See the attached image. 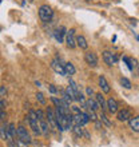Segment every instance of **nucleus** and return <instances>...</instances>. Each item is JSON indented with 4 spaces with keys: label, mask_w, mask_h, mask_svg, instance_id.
I'll return each instance as SVG.
<instances>
[{
    "label": "nucleus",
    "mask_w": 139,
    "mask_h": 147,
    "mask_svg": "<svg viewBox=\"0 0 139 147\" xmlns=\"http://www.w3.org/2000/svg\"><path fill=\"white\" fill-rule=\"evenodd\" d=\"M26 119L30 123V127H31V130L34 131L35 135H40L42 134V128H40V120H39L38 112L34 111V110H30Z\"/></svg>",
    "instance_id": "nucleus-1"
},
{
    "label": "nucleus",
    "mask_w": 139,
    "mask_h": 147,
    "mask_svg": "<svg viewBox=\"0 0 139 147\" xmlns=\"http://www.w3.org/2000/svg\"><path fill=\"white\" fill-rule=\"evenodd\" d=\"M52 16H54V11H52V8L48 4H43V5L39 7V18H40V20L43 23L51 22Z\"/></svg>",
    "instance_id": "nucleus-2"
},
{
    "label": "nucleus",
    "mask_w": 139,
    "mask_h": 147,
    "mask_svg": "<svg viewBox=\"0 0 139 147\" xmlns=\"http://www.w3.org/2000/svg\"><path fill=\"white\" fill-rule=\"evenodd\" d=\"M51 67H52V70L55 71L56 74L59 75H62V76H68V74H67L66 68H64V64L60 63V59H54L52 62H51Z\"/></svg>",
    "instance_id": "nucleus-3"
},
{
    "label": "nucleus",
    "mask_w": 139,
    "mask_h": 147,
    "mask_svg": "<svg viewBox=\"0 0 139 147\" xmlns=\"http://www.w3.org/2000/svg\"><path fill=\"white\" fill-rule=\"evenodd\" d=\"M103 62L106 63L108 67H112L114 64L118 63V56H116V54H112L111 51H104L103 52Z\"/></svg>",
    "instance_id": "nucleus-4"
},
{
    "label": "nucleus",
    "mask_w": 139,
    "mask_h": 147,
    "mask_svg": "<svg viewBox=\"0 0 139 147\" xmlns=\"http://www.w3.org/2000/svg\"><path fill=\"white\" fill-rule=\"evenodd\" d=\"M18 138L22 140H24V142H27L28 144L32 142V138L31 135L28 134L27 128L24 127V126H18Z\"/></svg>",
    "instance_id": "nucleus-5"
},
{
    "label": "nucleus",
    "mask_w": 139,
    "mask_h": 147,
    "mask_svg": "<svg viewBox=\"0 0 139 147\" xmlns=\"http://www.w3.org/2000/svg\"><path fill=\"white\" fill-rule=\"evenodd\" d=\"M46 115H47V118H48V123L51 124V127H52V128H56V130H58L59 124H58V119H56V114H55L54 110L50 109V107H47Z\"/></svg>",
    "instance_id": "nucleus-6"
},
{
    "label": "nucleus",
    "mask_w": 139,
    "mask_h": 147,
    "mask_svg": "<svg viewBox=\"0 0 139 147\" xmlns=\"http://www.w3.org/2000/svg\"><path fill=\"white\" fill-rule=\"evenodd\" d=\"M66 44L68 48H75L78 46L76 44V38H75V30L71 28L70 31H67L66 35Z\"/></svg>",
    "instance_id": "nucleus-7"
},
{
    "label": "nucleus",
    "mask_w": 139,
    "mask_h": 147,
    "mask_svg": "<svg viewBox=\"0 0 139 147\" xmlns=\"http://www.w3.org/2000/svg\"><path fill=\"white\" fill-rule=\"evenodd\" d=\"M84 60L90 67H96L98 66V58L92 51H87L84 54Z\"/></svg>",
    "instance_id": "nucleus-8"
},
{
    "label": "nucleus",
    "mask_w": 139,
    "mask_h": 147,
    "mask_svg": "<svg viewBox=\"0 0 139 147\" xmlns=\"http://www.w3.org/2000/svg\"><path fill=\"white\" fill-rule=\"evenodd\" d=\"M131 118V112L127 109H122L116 112V119L120 120V122H128Z\"/></svg>",
    "instance_id": "nucleus-9"
},
{
    "label": "nucleus",
    "mask_w": 139,
    "mask_h": 147,
    "mask_svg": "<svg viewBox=\"0 0 139 147\" xmlns=\"http://www.w3.org/2000/svg\"><path fill=\"white\" fill-rule=\"evenodd\" d=\"M67 35V30L64 27H59V28H56L55 30V32H54V36H55V39L58 40L59 43H63V42H66V39H64V36Z\"/></svg>",
    "instance_id": "nucleus-10"
},
{
    "label": "nucleus",
    "mask_w": 139,
    "mask_h": 147,
    "mask_svg": "<svg viewBox=\"0 0 139 147\" xmlns=\"http://www.w3.org/2000/svg\"><path fill=\"white\" fill-rule=\"evenodd\" d=\"M107 110L111 114H116V112L119 111V106H118V102L114 99V98H110L107 100Z\"/></svg>",
    "instance_id": "nucleus-11"
},
{
    "label": "nucleus",
    "mask_w": 139,
    "mask_h": 147,
    "mask_svg": "<svg viewBox=\"0 0 139 147\" xmlns=\"http://www.w3.org/2000/svg\"><path fill=\"white\" fill-rule=\"evenodd\" d=\"M99 87H101L102 92H104V94H108L110 91H111V87H110L108 82L106 80V78H104L103 75H101V76H99Z\"/></svg>",
    "instance_id": "nucleus-12"
},
{
    "label": "nucleus",
    "mask_w": 139,
    "mask_h": 147,
    "mask_svg": "<svg viewBox=\"0 0 139 147\" xmlns=\"http://www.w3.org/2000/svg\"><path fill=\"white\" fill-rule=\"evenodd\" d=\"M128 126L132 131L139 132V116H131L128 120Z\"/></svg>",
    "instance_id": "nucleus-13"
},
{
    "label": "nucleus",
    "mask_w": 139,
    "mask_h": 147,
    "mask_svg": "<svg viewBox=\"0 0 139 147\" xmlns=\"http://www.w3.org/2000/svg\"><path fill=\"white\" fill-rule=\"evenodd\" d=\"M40 128H42V134L44 136H48V134H50V128H52L51 127V124L47 122L46 119L44 120H40Z\"/></svg>",
    "instance_id": "nucleus-14"
},
{
    "label": "nucleus",
    "mask_w": 139,
    "mask_h": 147,
    "mask_svg": "<svg viewBox=\"0 0 139 147\" xmlns=\"http://www.w3.org/2000/svg\"><path fill=\"white\" fill-rule=\"evenodd\" d=\"M76 44L78 47H80L82 50H87L88 48V43H87V40H86V38L83 35L76 36Z\"/></svg>",
    "instance_id": "nucleus-15"
},
{
    "label": "nucleus",
    "mask_w": 139,
    "mask_h": 147,
    "mask_svg": "<svg viewBox=\"0 0 139 147\" xmlns=\"http://www.w3.org/2000/svg\"><path fill=\"white\" fill-rule=\"evenodd\" d=\"M98 109H101V105H99L98 102H95L94 99L88 98V99H87V110H94V111H96Z\"/></svg>",
    "instance_id": "nucleus-16"
},
{
    "label": "nucleus",
    "mask_w": 139,
    "mask_h": 147,
    "mask_svg": "<svg viewBox=\"0 0 139 147\" xmlns=\"http://www.w3.org/2000/svg\"><path fill=\"white\" fill-rule=\"evenodd\" d=\"M95 96H96L98 103L101 105V109L102 110H107V102L104 100V98H103V95H102V92L101 94H96Z\"/></svg>",
    "instance_id": "nucleus-17"
},
{
    "label": "nucleus",
    "mask_w": 139,
    "mask_h": 147,
    "mask_svg": "<svg viewBox=\"0 0 139 147\" xmlns=\"http://www.w3.org/2000/svg\"><path fill=\"white\" fill-rule=\"evenodd\" d=\"M72 131H74V134H75L76 136H79V138L84 136V128L82 127V126H76V124H74Z\"/></svg>",
    "instance_id": "nucleus-18"
},
{
    "label": "nucleus",
    "mask_w": 139,
    "mask_h": 147,
    "mask_svg": "<svg viewBox=\"0 0 139 147\" xmlns=\"http://www.w3.org/2000/svg\"><path fill=\"white\" fill-rule=\"evenodd\" d=\"M64 68H66V71H67V74L68 75H74V74L76 72V68L74 67V64L72 63H64Z\"/></svg>",
    "instance_id": "nucleus-19"
},
{
    "label": "nucleus",
    "mask_w": 139,
    "mask_h": 147,
    "mask_svg": "<svg viewBox=\"0 0 139 147\" xmlns=\"http://www.w3.org/2000/svg\"><path fill=\"white\" fill-rule=\"evenodd\" d=\"M8 132H9V135H11L12 138H16V136H18V128L15 127L13 123L8 124Z\"/></svg>",
    "instance_id": "nucleus-20"
},
{
    "label": "nucleus",
    "mask_w": 139,
    "mask_h": 147,
    "mask_svg": "<svg viewBox=\"0 0 139 147\" xmlns=\"http://www.w3.org/2000/svg\"><path fill=\"white\" fill-rule=\"evenodd\" d=\"M120 84L123 86V87H124V88H126V90H130V88H131V87H132L131 82L128 80L127 78H123V76L120 78Z\"/></svg>",
    "instance_id": "nucleus-21"
},
{
    "label": "nucleus",
    "mask_w": 139,
    "mask_h": 147,
    "mask_svg": "<svg viewBox=\"0 0 139 147\" xmlns=\"http://www.w3.org/2000/svg\"><path fill=\"white\" fill-rule=\"evenodd\" d=\"M60 94H62V99H63L64 102H67L68 105H71V103L74 102V100H72V98L70 96V94L67 92V91H63V90H62V91H60Z\"/></svg>",
    "instance_id": "nucleus-22"
},
{
    "label": "nucleus",
    "mask_w": 139,
    "mask_h": 147,
    "mask_svg": "<svg viewBox=\"0 0 139 147\" xmlns=\"http://www.w3.org/2000/svg\"><path fill=\"white\" fill-rule=\"evenodd\" d=\"M66 91L70 94V96L72 98V100H76V92H75V90L72 88V86H71V84L67 86V90H66Z\"/></svg>",
    "instance_id": "nucleus-23"
},
{
    "label": "nucleus",
    "mask_w": 139,
    "mask_h": 147,
    "mask_svg": "<svg viewBox=\"0 0 139 147\" xmlns=\"http://www.w3.org/2000/svg\"><path fill=\"white\" fill-rule=\"evenodd\" d=\"M99 119H101L102 122H103V123L107 126V127H111V126H112L111 122L108 120V118H107V115H106V114H101V115H99Z\"/></svg>",
    "instance_id": "nucleus-24"
},
{
    "label": "nucleus",
    "mask_w": 139,
    "mask_h": 147,
    "mask_svg": "<svg viewBox=\"0 0 139 147\" xmlns=\"http://www.w3.org/2000/svg\"><path fill=\"white\" fill-rule=\"evenodd\" d=\"M123 62L126 63V64H127V67H128V70H130V71L134 70V64H132L131 59H128L127 56H123Z\"/></svg>",
    "instance_id": "nucleus-25"
},
{
    "label": "nucleus",
    "mask_w": 139,
    "mask_h": 147,
    "mask_svg": "<svg viewBox=\"0 0 139 147\" xmlns=\"http://www.w3.org/2000/svg\"><path fill=\"white\" fill-rule=\"evenodd\" d=\"M36 100L39 102V103H40V105H46V99H44V95H43L42 92H38L36 94Z\"/></svg>",
    "instance_id": "nucleus-26"
},
{
    "label": "nucleus",
    "mask_w": 139,
    "mask_h": 147,
    "mask_svg": "<svg viewBox=\"0 0 139 147\" xmlns=\"http://www.w3.org/2000/svg\"><path fill=\"white\" fill-rule=\"evenodd\" d=\"M87 114H88L90 119L92 120V122H95V120L99 119V118L96 116V114H95V111H94V110H87Z\"/></svg>",
    "instance_id": "nucleus-27"
},
{
    "label": "nucleus",
    "mask_w": 139,
    "mask_h": 147,
    "mask_svg": "<svg viewBox=\"0 0 139 147\" xmlns=\"http://www.w3.org/2000/svg\"><path fill=\"white\" fill-rule=\"evenodd\" d=\"M68 84H71L72 86V88L75 90V92H76V96H78V94L80 92V91H79V86L76 84V82H74L72 79H70V82H68Z\"/></svg>",
    "instance_id": "nucleus-28"
},
{
    "label": "nucleus",
    "mask_w": 139,
    "mask_h": 147,
    "mask_svg": "<svg viewBox=\"0 0 139 147\" xmlns=\"http://www.w3.org/2000/svg\"><path fill=\"white\" fill-rule=\"evenodd\" d=\"M51 100H52V103L55 105V107H60V105H62V98H60V99H58L56 96H52V98H51Z\"/></svg>",
    "instance_id": "nucleus-29"
},
{
    "label": "nucleus",
    "mask_w": 139,
    "mask_h": 147,
    "mask_svg": "<svg viewBox=\"0 0 139 147\" xmlns=\"http://www.w3.org/2000/svg\"><path fill=\"white\" fill-rule=\"evenodd\" d=\"M15 142H16V144H18L19 147H28V143H27V142H24V140L19 139V138H18Z\"/></svg>",
    "instance_id": "nucleus-30"
},
{
    "label": "nucleus",
    "mask_w": 139,
    "mask_h": 147,
    "mask_svg": "<svg viewBox=\"0 0 139 147\" xmlns=\"http://www.w3.org/2000/svg\"><path fill=\"white\" fill-rule=\"evenodd\" d=\"M48 90H50V92L52 94V95L58 94V88H56V87H55L54 84H48Z\"/></svg>",
    "instance_id": "nucleus-31"
},
{
    "label": "nucleus",
    "mask_w": 139,
    "mask_h": 147,
    "mask_svg": "<svg viewBox=\"0 0 139 147\" xmlns=\"http://www.w3.org/2000/svg\"><path fill=\"white\" fill-rule=\"evenodd\" d=\"M38 116H39V120H44L47 118V115H44V112L42 111V110H38Z\"/></svg>",
    "instance_id": "nucleus-32"
},
{
    "label": "nucleus",
    "mask_w": 139,
    "mask_h": 147,
    "mask_svg": "<svg viewBox=\"0 0 139 147\" xmlns=\"http://www.w3.org/2000/svg\"><path fill=\"white\" fill-rule=\"evenodd\" d=\"M5 95H7V90H5V87H4V86H0V96L5 98Z\"/></svg>",
    "instance_id": "nucleus-33"
},
{
    "label": "nucleus",
    "mask_w": 139,
    "mask_h": 147,
    "mask_svg": "<svg viewBox=\"0 0 139 147\" xmlns=\"http://www.w3.org/2000/svg\"><path fill=\"white\" fill-rule=\"evenodd\" d=\"M71 110H72V112H75V114H82V110L78 107V106H72L71 107Z\"/></svg>",
    "instance_id": "nucleus-34"
},
{
    "label": "nucleus",
    "mask_w": 139,
    "mask_h": 147,
    "mask_svg": "<svg viewBox=\"0 0 139 147\" xmlns=\"http://www.w3.org/2000/svg\"><path fill=\"white\" fill-rule=\"evenodd\" d=\"M86 92H87V95L91 98V95H94V90L91 88V87H87V88H86Z\"/></svg>",
    "instance_id": "nucleus-35"
},
{
    "label": "nucleus",
    "mask_w": 139,
    "mask_h": 147,
    "mask_svg": "<svg viewBox=\"0 0 139 147\" xmlns=\"http://www.w3.org/2000/svg\"><path fill=\"white\" fill-rule=\"evenodd\" d=\"M0 106H1V107H0L1 110L5 109V106H7V103H5V100H4V98H1V100H0Z\"/></svg>",
    "instance_id": "nucleus-36"
},
{
    "label": "nucleus",
    "mask_w": 139,
    "mask_h": 147,
    "mask_svg": "<svg viewBox=\"0 0 139 147\" xmlns=\"http://www.w3.org/2000/svg\"><path fill=\"white\" fill-rule=\"evenodd\" d=\"M0 119H1V122H4V119H5V112H4V110H1V112H0Z\"/></svg>",
    "instance_id": "nucleus-37"
},
{
    "label": "nucleus",
    "mask_w": 139,
    "mask_h": 147,
    "mask_svg": "<svg viewBox=\"0 0 139 147\" xmlns=\"http://www.w3.org/2000/svg\"><path fill=\"white\" fill-rule=\"evenodd\" d=\"M8 147H19V146L16 144V142H12L11 140V142H8Z\"/></svg>",
    "instance_id": "nucleus-38"
},
{
    "label": "nucleus",
    "mask_w": 139,
    "mask_h": 147,
    "mask_svg": "<svg viewBox=\"0 0 139 147\" xmlns=\"http://www.w3.org/2000/svg\"><path fill=\"white\" fill-rule=\"evenodd\" d=\"M84 138L86 139H91V136H90V134H88V131L84 128Z\"/></svg>",
    "instance_id": "nucleus-39"
},
{
    "label": "nucleus",
    "mask_w": 139,
    "mask_h": 147,
    "mask_svg": "<svg viewBox=\"0 0 139 147\" xmlns=\"http://www.w3.org/2000/svg\"><path fill=\"white\" fill-rule=\"evenodd\" d=\"M28 1H30V3H32V1H34V0H28Z\"/></svg>",
    "instance_id": "nucleus-40"
},
{
    "label": "nucleus",
    "mask_w": 139,
    "mask_h": 147,
    "mask_svg": "<svg viewBox=\"0 0 139 147\" xmlns=\"http://www.w3.org/2000/svg\"><path fill=\"white\" fill-rule=\"evenodd\" d=\"M138 75H139V70H138Z\"/></svg>",
    "instance_id": "nucleus-41"
}]
</instances>
